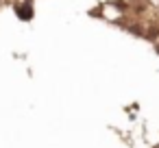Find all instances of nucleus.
Here are the masks:
<instances>
[{
	"label": "nucleus",
	"mask_w": 159,
	"mask_h": 148,
	"mask_svg": "<svg viewBox=\"0 0 159 148\" xmlns=\"http://www.w3.org/2000/svg\"><path fill=\"white\" fill-rule=\"evenodd\" d=\"M144 37H146V39H150V42H157V39H159V24H150V26L146 29Z\"/></svg>",
	"instance_id": "obj_2"
},
{
	"label": "nucleus",
	"mask_w": 159,
	"mask_h": 148,
	"mask_svg": "<svg viewBox=\"0 0 159 148\" xmlns=\"http://www.w3.org/2000/svg\"><path fill=\"white\" fill-rule=\"evenodd\" d=\"M155 50H157V52H159V44H157V46H155Z\"/></svg>",
	"instance_id": "obj_4"
},
{
	"label": "nucleus",
	"mask_w": 159,
	"mask_h": 148,
	"mask_svg": "<svg viewBox=\"0 0 159 148\" xmlns=\"http://www.w3.org/2000/svg\"><path fill=\"white\" fill-rule=\"evenodd\" d=\"M16 13H18V18H20L22 22L33 20V2H31V0H24V2L16 5Z\"/></svg>",
	"instance_id": "obj_1"
},
{
	"label": "nucleus",
	"mask_w": 159,
	"mask_h": 148,
	"mask_svg": "<svg viewBox=\"0 0 159 148\" xmlns=\"http://www.w3.org/2000/svg\"><path fill=\"white\" fill-rule=\"evenodd\" d=\"M126 31L133 33L135 37H144V33H146V29H142L139 24H126Z\"/></svg>",
	"instance_id": "obj_3"
}]
</instances>
